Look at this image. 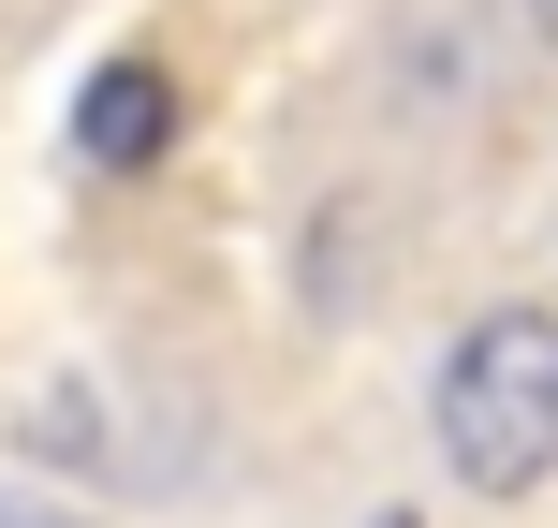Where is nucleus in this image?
<instances>
[{"mask_svg": "<svg viewBox=\"0 0 558 528\" xmlns=\"http://www.w3.org/2000/svg\"><path fill=\"white\" fill-rule=\"evenodd\" d=\"M162 147H177V74H162L147 45H118L104 74L74 88V162H88V176H147Z\"/></svg>", "mask_w": 558, "mask_h": 528, "instance_id": "obj_2", "label": "nucleus"}, {"mask_svg": "<svg viewBox=\"0 0 558 528\" xmlns=\"http://www.w3.org/2000/svg\"><path fill=\"white\" fill-rule=\"evenodd\" d=\"M0 528H88V514H59V500H15V484H0Z\"/></svg>", "mask_w": 558, "mask_h": 528, "instance_id": "obj_3", "label": "nucleus"}, {"mask_svg": "<svg viewBox=\"0 0 558 528\" xmlns=\"http://www.w3.org/2000/svg\"><path fill=\"white\" fill-rule=\"evenodd\" d=\"M530 15H544V45H558V0H530Z\"/></svg>", "mask_w": 558, "mask_h": 528, "instance_id": "obj_4", "label": "nucleus"}, {"mask_svg": "<svg viewBox=\"0 0 558 528\" xmlns=\"http://www.w3.org/2000/svg\"><path fill=\"white\" fill-rule=\"evenodd\" d=\"M367 528H412V514H367Z\"/></svg>", "mask_w": 558, "mask_h": 528, "instance_id": "obj_5", "label": "nucleus"}, {"mask_svg": "<svg viewBox=\"0 0 558 528\" xmlns=\"http://www.w3.org/2000/svg\"><path fill=\"white\" fill-rule=\"evenodd\" d=\"M426 441L471 500H530L558 470V323L544 308H485L456 323L441 382H426Z\"/></svg>", "mask_w": 558, "mask_h": 528, "instance_id": "obj_1", "label": "nucleus"}]
</instances>
